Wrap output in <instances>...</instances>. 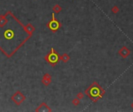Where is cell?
<instances>
[{
  "mask_svg": "<svg viewBox=\"0 0 133 112\" xmlns=\"http://www.w3.org/2000/svg\"><path fill=\"white\" fill-rule=\"evenodd\" d=\"M32 35L13 12L0 15V51L7 58L16 54Z\"/></svg>",
  "mask_w": 133,
  "mask_h": 112,
  "instance_id": "cell-1",
  "label": "cell"
},
{
  "mask_svg": "<svg viewBox=\"0 0 133 112\" xmlns=\"http://www.w3.org/2000/svg\"><path fill=\"white\" fill-rule=\"evenodd\" d=\"M105 93V90L100 86L98 82L96 81L93 82L92 84L85 90V94L93 103H96L100 99H101Z\"/></svg>",
  "mask_w": 133,
  "mask_h": 112,
  "instance_id": "cell-2",
  "label": "cell"
},
{
  "mask_svg": "<svg viewBox=\"0 0 133 112\" xmlns=\"http://www.w3.org/2000/svg\"><path fill=\"white\" fill-rule=\"evenodd\" d=\"M44 58L50 66L54 67L58 63V61H60V55H59L58 53L55 51L54 48H51L50 52L47 55L44 56Z\"/></svg>",
  "mask_w": 133,
  "mask_h": 112,
  "instance_id": "cell-3",
  "label": "cell"
},
{
  "mask_svg": "<svg viewBox=\"0 0 133 112\" xmlns=\"http://www.w3.org/2000/svg\"><path fill=\"white\" fill-rule=\"evenodd\" d=\"M47 26H48V28L51 32H53V33L58 31L59 29L61 28V23L58 21V20H56L55 16V13H53L51 14V20L48 23Z\"/></svg>",
  "mask_w": 133,
  "mask_h": 112,
  "instance_id": "cell-4",
  "label": "cell"
},
{
  "mask_svg": "<svg viewBox=\"0 0 133 112\" xmlns=\"http://www.w3.org/2000/svg\"><path fill=\"white\" fill-rule=\"evenodd\" d=\"M11 100L16 104V105L20 106L26 100V97L20 90H18L13 94V96L11 97Z\"/></svg>",
  "mask_w": 133,
  "mask_h": 112,
  "instance_id": "cell-5",
  "label": "cell"
},
{
  "mask_svg": "<svg viewBox=\"0 0 133 112\" xmlns=\"http://www.w3.org/2000/svg\"><path fill=\"white\" fill-rule=\"evenodd\" d=\"M118 54V55L120 56V57H122V58L125 59V58H128V56L131 55V50L127 48L126 46H122V48L119 49Z\"/></svg>",
  "mask_w": 133,
  "mask_h": 112,
  "instance_id": "cell-6",
  "label": "cell"
},
{
  "mask_svg": "<svg viewBox=\"0 0 133 112\" xmlns=\"http://www.w3.org/2000/svg\"><path fill=\"white\" fill-rule=\"evenodd\" d=\"M41 82H42L44 86H45V87L49 86L51 82V76L48 74V73H45V74L43 76Z\"/></svg>",
  "mask_w": 133,
  "mask_h": 112,
  "instance_id": "cell-7",
  "label": "cell"
},
{
  "mask_svg": "<svg viewBox=\"0 0 133 112\" xmlns=\"http://www.w3.org/2000/svg\"><path fill=\"white\" fill-rule=\"evenodd\" d=\"M35 111H51V109L50 108L45 102H43L39 105V107L35 109Z\"/></svg>",
  "mask_w": 133,
  "mask_h": 112,
  "instance_id": "cell-8",
  "label": "cell"
},
{
  "mask_svg": "<svg viewBox=\"0 0 133 112\" xmlns=\"http://www.w3.org/2000/svg\"><path fill=\"white\" fill-rule=\"evenodd\" d=\"M69 60H70V56L67 53H64L62 55L60 56V61H61L64 63H67Z\"/></svg>",
  "mask_w": 133,
  "mask_h": 112,
  "instance_id": "cell-9",
  "label": "cell"
},
{
  "mask_svg": "<svg viewBox=\"0 0 133 112\" xmlns=\"http://www.w3.org/2000/svg\"><path fill=\"white\" fill-rule=\"evenodd\" d=\"M52 10H53V13H55H55H60L62 11V7H61L60 5L56 4L53 6Z\"/></svg>",
  "mask_w": 133,
  "mask_h": 112,
  "instance_id": "cell-10",
  "label": "cell"
},
{
  "mask_svg": "<svg viewBox=\"0 0 133 112\" xmlns=\"http://www.w3.org/2000/svg\"><path fill=\"white\" fill-rule=\"evenodd\" d=\"M26 30L28 31V32H30L31 34H33V33L35 31V28H34V26L31 24V23H27V24L26 25Z\"/></svg>",
  "mask_w": 133,
  "mask_h": 112,
  "instance_id": "cell-11",
  "label": "cell"
},
{
  "mask_svg": "<svg viewBox=\"0 0 133 112\" xmlns=\"http://www.w3.org/2000/svg\"><path fill=\"white\" fill-rule=\"evenodd\" d=\"M111 13H114V14H117V13H119L120 10H119V7H118V5H114V6L111 8Z\"/></svg>",
  "mask_w": 133,
  "mask_h": 112,
  "instance_id": "cell-12",
  "label": "cell"
},
{
  "mask_svg": "<svg viewBox=\"0 0 133 112\" xmlns=\"http://www.w3.org/2000/svg\"><path fill=\"white\" fill-rule=\"evenodd\" d=\"M72 104L74 106H78V105H79V104H80V101H79V98L76 97V98H74L72 101Z\"/></svg>",
  "mask_w": 133,
  "mask_h": 112,
  "instance_id": "cell-13",
  "label": "cell"
},
{
  "mask_svg": "<svg viewBox=\"0 0 133 112\" xmlns=\"http://www.w3.org/2000/svg\"><path fill=\"white\" fill-rule=\"evenodd\" d=\"M76 97L79 98V100H82L84 97V93H82V92H79V93H78L77 94H76Z\"/></svg>",
  "mask_w": 133,
  "mask_h": 112,
  "instance_id": "cell-14",
  "label": "cell"
},
{
  "mask_svg": "<svg viewBox=\"0 0 133 112\" xmlns=\"http://www.w3.org/2000/svg\"><path fill=\"white\" fill-rule=\"evenodd\" d=\"M131 107H132V108L133 109V102H132V104H131Z\"/></svg>",
  "mask_w": 133,
  "mask_h": 112,
  "instance_id": "cell-15",
  "label": "cell"
}]
</instances>
